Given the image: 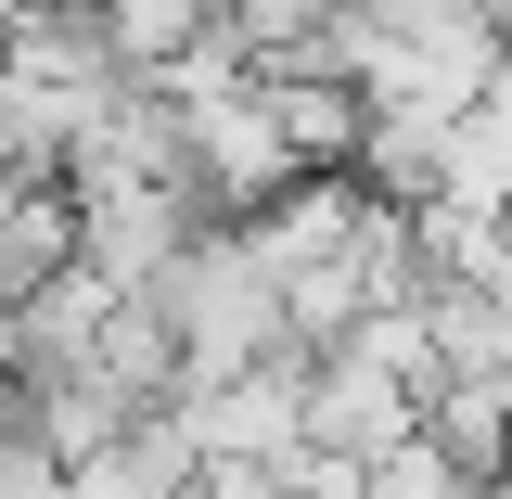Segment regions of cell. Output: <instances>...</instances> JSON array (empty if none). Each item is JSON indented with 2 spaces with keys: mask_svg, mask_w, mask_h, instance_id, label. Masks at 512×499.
<instances>
[{
  "mask_svg": "<svg viewBox=\"0 0 512 499\" xmlns=\"http://www.w3.org/2000/svg\"><path fill=\"white\" fill-rule=\"evenodd\" d=\"M154 308L180 333V397L244 384V372H269V359H308V346H295V295H282V269H269L244 231H205V244L154 282Z\"/></svg>",
  "mask_w": 512,
  "mask_h": 499,
  "instance_id": "6da1fadb",
  "label": "cell"
},
{
  "mask_svg": "<svg viewBox=\"0 0 512 499\" xmlns=\"http://www.w3.org/2000/svg\"><path fill=\"white\" fill-rule=\"evenodd\" d=\"M103 13H116L128 64H167V52H192V39L218 26V0H103Z\"/></svg>",
  "mask_w": 512,
  "mask_h": 499,
  "instance_id": "277c9868",
  "label": "cell"
},
{
  "mask_svg": "<svg viewBox=\"0 0 512 499\" xmlns=\"http://www.w3.org/2000/svg\"><path fill=\"white\" fill-rule=\"evenodd\" d=\"M372 499H500V487H487V474H461L436 436H410V448H384V461H372Z\"/></svg>",
  "mask_w": 512,
  "mask_h": 499,
  "instance_id": "3957f363",
  "label": "cell"
},
{
  "mask_svg": "<svg viewBox=\"0 0 512 499\" xmlns=\"http://www.w3.org/2000/svg\"><path fill=\"white\" fill-rule=\"evenodd\" d=\"M167 423L192 436V461H308V359H269L244 384L167 397Z\"/></svg>",
  "mask_w": 512,
  "mask_h": 499,
  "instance_id": "7a4b0ae2",
  "label": "cell"
}]
</instances>
